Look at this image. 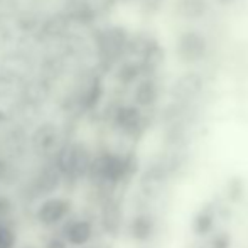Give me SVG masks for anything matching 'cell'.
Here are the masks:
<instances>
[{"instance_id": "1", "label": "cell", "mask_w": 248, "mask_h": 248, "mask_svg": "<svg viewBox=\"0 0 248 248\" xmlns=\"http://www.w3.org/2000/svg\"><path fill=\"white\" fill-rule=\"evenodd\" d=\"M76 209V201L69 193H58L46 196L32 204V221L44 233L59 232L61 226L71 218Z\"/></svg>"}, {"instance_id": "2", "label": "cell", "mask_w": 248, "mask_h": 248, "mask_svg": "<svg viewBox=\"0 0 248 248\" xmlns=\"http://www.w3.org/2000/svg\"><path fill=\"white\" fill-rule=\"evenodd\" d=\"M58 233L64 238L69 248H92L96 240L98 226L93 216L76 211Z\"/></svg>"}, {"instance_id": "3", "label": "cell", "mask_w": 248, "mask_h": 248, "mask_svg": "<svg viewBox=\"0 0 248 248\" xmlns=\"http://www.w3.org/2000/svg\"><path fill=\"white\" fill-rule=\"evenodd\" d=\"M204 90V78L198 71H187L176 79L170 88V103L193 105Z\"/></svg>"}, {"instance_id": "4", "label": "cell", "mask_w": 248, "mask_h": 248, "mask_svg": "<svg viewBox=\"0 0 248 248\" xmlns=\"http://www.w3.org/2000/svg\"><path fill=\"white\" fill-rule=\"evenodd\" d=\"M176 52L181 61L199 62L208 54V39L198 31H186L177 39Z\"/></svg>"}, {"instance_id": "5", "label": "cell", "mask_w": 248, "mask_h": 248, "mask_svg": "<svg viewBox=\"0 0 248 248\" xmlns=\"http://www.w3.org/2000/svg\"><path fill=\"white\" fill-rule=\"evenodd\" d=\"M62 144L61 132L52 124H43L32 135V147L44 160H51Z\"/></svg>"}, {"instance_id": "6", "label": "cell", "mask_w": 248, "mask_h": 248, "mask_svg": "<svg viewBox=\"0 0 248 248\" xmlns=\"http://www.w3.org/2000/svg\"><path fill=\"white\" fill-rule=\"evenodd\" d=\"M170 169L166 160L150 164L147 169L144 170L140 179V191L145 198H155L160 194L162 187L166 186L167 177L170 176Z\"/></svg>"}, {"instance_id": "7", "label": "cell", "mask_w": 248, "mask_h": 248, "mask_svg": "<svg viewBox=\"0 0 248 248\" xmlns=\"http://www.w3.org/2000/svg\"><path fill=\"white\" fill-rule=\"evenodd\" d=\"M128 37L127 32L120 27L107 29L98 36V49L105 61L113 62L124 51H127Z\"/></svg>"}, {"instance_id": "8", "label": "cell", "mask_w": 248, "mask_h": 248, "mask_svg": "<svg viewBox=\"0 0 248 248\" xmlns=\"http://www.w3.org/2000/svg\"><path fill=\"white\" fill-rule=\"evenodd\" d=\"M98 223L108 236H117L120 233L124 215H122L120 202L113 196H105L100 199V211H98Z\"/></svg>"}, {"instance_id": "9", "label": "cell", "mask_w": 248, "mask_h": 248, "mask_svg": "<svg viewBox=\"0 0 248 248\" xmlns=\"http://www.w3.org/2000/svg\"><path fill=\"white\" fill-rule=\"evenodd\" d=\"M113 125L115 128L125 135H137L144 130V115L140 108L134 105H122L113 111Z\"/></svg>"}, {"instance_id": "10", "label": "cell", "mask_w": 248, "mask_h": 248, "mask_svg": "<svg viewBox=\"0 0 248 248\" xmlns=\"http://www.w3.org/2000/svg\"><path fill=\"white\" fill-rule=\"evenodd\" d=\"M155 232V221L149 213H139L128 223V235L134 242L147 243Z\"/></svg>"}, {"instance_id": "11", "label": "cell", "mask_w": 248, "mask_h": 248, "mask_svg": "<svg viewBox=\"0 0 248 248\" xmlns=\"http://www.w3.org/2000/svg\"><path fill=\"white\" fill-rule=\"evenodd\" d=\"M134 98H135L137 108L152 107L157 101V98H159V85L155 83V79L147 76V78H144L142 81H139L137 88H135V93H134Z\"/></svg>"}, {"instance_id": "12", "label": "cell", "mask_w": 248, "mask_h": 248, "mask_svg": "<svg viewBox=\"0 0 248 248\" xmlns=\"http://www.w3.org/2000/svg\"><path fill=\"white\" fill-rule=\"evenodd\" d=\"M176 10L183 19L196 20L206 16L208 12V2L206 0H177Z\"/></svg>"}, {"instance_id": "13", "label": "cell", "mask_w": 248, "mask_h": 248, "mask_svg": "<svg viewBox=\"0 0 248 248\" xmlns=\"http://www.w3.org/2000/svg\"><path fill=\"white\" fill-rule=\"evenodd\" d=\"M17 209L19 204L16 198L5 191H0V223H16Z\"/></svg>"}, {"instance_id": "14", "label": "cell", "mask_w": 248, "mask_h": 248, "mask_svg": "<svg viewBox=\"0 0 248 248\" xmlns=\"http://www.w3.org/2000/svg\"><path fill=\"white\" fill-rule=\"evenodd\" d=\"M20 243L16 223H0V248H17Z\"/></svg>"}, {"instance_id": "15", "label": "cell", "mask_w": 248, "mask_h": 248, "mask_svg": "<svg viewBox=\"0 0 248 248\" xmlns=\"http://www.w3.org/2000/svg\"><path fill=\"white\" fill-rule=\"evenodd\" d=\"M213 223H215V215H213L211 208H204L194 216L193 219V232L199 236L208 235L213 230Z\"/></svg>"}, {"instance_id": "16", "label": "cell", "mask_w": 248, "mask_h": 248, "mask_svg": "<svg viewBox=\"0 0 248 248\" xmlns=\"http://www.w3.org/2000/svg\"><path fill=\"white\" fill-rule=\"evenodd\" d=\"M140 75H142L140 66L135 61H127L118 68L117 78H118V81L124 83V85H130V83H134Z\"/></svg>"}, {"instance_id": "17", "label": "cell", "mask_w": 248, "mask_h": 248, "mask_svg": "<svg viewBox=\"0 0 248 248\" xmlns=\"http://www.w3.org/2000/svg\"><path fill=\"white\" fill-rule=\"evenodd\" d=\"M39 248H69V245L64 242V238L58 232H54V233H44V238L41 242Z\"/></svg>"}, {"instance_id": "18", "label": "cell", "mask_w": 248, "mask_h": 248, "mask_svg": "<svg viewBox=\"0 0 248 248\" xmlns=\"http://www.w3.org/2000/svg\"><path fill=\"white\" fill-rule=\"evenodd\" d=\"M242 191H243V184H242V179L240 177H233L228 184V193H230V198L233 201H238L240 196H242Z\"/></svg>"}, {"instance_id": "19", "label": "cell", "mask_w": 248, "mask_h": 248, "mask_svg": "<svg viewBox=\"0 0 248 248\" xmlns=\"http://www.w3.org/2000/svg\"><path fill=\"white\" fill-rule=\"evenodd\" d=\"M232 247V238L228 233H218L216 236H213L211 240V248H230Z\"/></svg>"}, {"instance_id": "20", "label": "cell", "mask_w": 248, "mask_h": 248, "mask_svg": "<svg viewBox=\"0 0 248 248\" xmlns=\"http://www.w3.org/2000/svg\"><path fill=\"white\" fill-rule=\"evenodd\" d=\"M17 248H39V245H36V243H27V242H22Z\"/></svg>"}, {"instance_id": "21", "label": "cell", "mask_w": 248, "mask_h": 248, "mask_svg": "<svg viewBox=\"0 0 248 248\" xmlns=\"http://www.w3.org/2000/svg\"><path fill=\"white\" fill-rule=\"evenodd\" d=\"M219 3H223V5H232V3H235L236 0H218Z\"/></svg>"}]
</instances>
